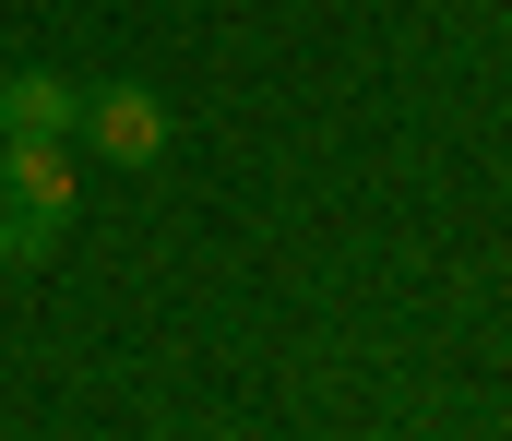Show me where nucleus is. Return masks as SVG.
Masks as SVG:
<instances>
[{
    "mask_svg": "<svg viewBox=\"0 0 512 441\" xmlns=\"http://www.w3.org/2000/svg\"><path fill=\"white\" fill-rule=\"evenodd\" d=\"M72 132L108 155V167H155V155H167V96H155V84H96Z\"/></svg>",
    "mask_w": 512,
    "mask_h": 441,
    "instance_id": "1",
    "label": "nucleus"
},
{
    "mask_svg": "<svg viewBox=\"0 0 512 441\" xmlns=\"http://www.w3.org/2000/svg\"><path fill=\"white\" fill-rule=\"evenodd\" d=\"M0 203H12V215H48V227H72V203H84L72 144H24V132H0Z\"/></svg>",
    "mask_w": 512,
    "mask_h": 441,
    "instance_id": "2",
    "label": "nucleus"
},
{
    "mask_svg": "<svg viewBox=\"0 0 512 441\" xmlns=\"http://www.w3.org/2000/svg\"><path fill=\"white\" fill-rule=\"evenodd\" d=\"M72 120H84V84L72 72H0V132H24V144H72Z\"/></svg>",
    "mask_w": 512,
    "mask_h": 441,
    "instance_id": "3",
    "label": "nucleus"
},
{
    "mask_svg": "<svg viewBox=\"0 0 512 441\" xmlns=\"http://www.w3.org/2000/svg\"><path fill=\"white\" fill-rule=\"evenodd\" d=\"M48 251H60V227H48V215H12V203H0V263H48Z\"/></svg>",
    "mask_w": 512,
    "mask_h": 441,
    "instance_id": "4",
    "label": "nucleus"
}]
</instances>
